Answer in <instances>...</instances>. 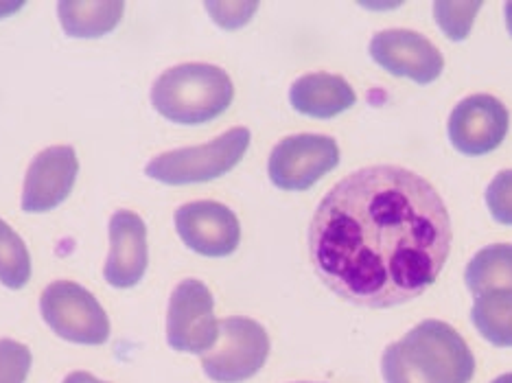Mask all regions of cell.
<instances>
[{
	"label": "cell",
	"mask_w": 512,
	"mask_h": 383,
	"mask_svg": "<svg viewBox=\"0 0 512 383\" xmlns=\"http://www.w3.org/2000/svg\"><path fill=\"white\" fill-rule=\"evenodd\" d=\"M31 272L27 243L5 219H0V283L7 289H22L31 281Z\"/></svg>",
	"instance_id": "ac0fdd59"
},
{
	"label": "cell",
	"mask_w": 512,
	"mask_h": 383,
	"mask_svg": "<svg viewBox=\"0 0 512 383\" xmlns=\"http://www.w3.org/2000/svg\"><path fill=\"white\" fill-rule=\"evenodd\" d=\"M219 338L215 318V300L197 278H186L169 298L167 309V344L178 353L204 355Z\"/></svg>",
	"instance_id": "ba28073f"
},
{
	"label": "cell",
	"mask_w": 512,
	"mask_h": 383,
	"mask_svg": "<svg viewBox=\"0 0 512 383\" xmlns=\"http://www.w3.org/2000/svg\"><path fill=\"white\" fill-rule=\"evenodd\" d=\"M368 51L386 73L407 77L421 86L434 84L445 68V60L436 46L421 33L407 29L377 33L370 40Z\"/></svg>",
	"instance_id": "7c38bea8"
},
{
	"label": "cell",
	"mask_w": 512,
	"mask_h": 383,
	"mask_svg": "<svg viewBox=\"0 0 512 383\" xmlns=\"http://www.w3.org/2000/svg\"><path fill=\"white\" fill-rule=\"evenodd\" d=\"M480 9L482 3H436L434 14L438 27L445 31V36L458 42L467 40L473 27V20Z\"/></svg>",
	"instance_id": "d6986e66"
},
{
	"label": "cell",
	"mask_w": 512,
	"mask_h": 383,
	"mask_svg": "<svg viewBox=\"0 0 512 383\" xmlns=\"http://www.w3.org/2000/svg\"><path fill=\"white\" fill-rule=\"evenodd\" d=\"M471 322L486 342L512 348V289H491L475 296Z\"/></svg>",
	"instance_id": "2e32d148"
},
{
	"label": "cell",
	"mask_w": 512,
	"mask_h": 383,
	"mask_svg": "<svg viewBox=\"0 0 512 383\" xmlns=\"http://www.w3.org/2000/svg\"><path fill=\"white\" fill-rule=\"evenodd\" d=\"M340 165V147L331 136L296 134L278 143L270 160L267 176L281 191H307Z\"/></svg>",
	"instance_id": "52a82bcc"
},
{
	"label": "cell",
	"mask_w": 512,
	"mask_h": 383,
	"mask_svg": "<svg viewBox=\"0 0 512 383\" xmlns=\"http://www.w3.org/2000/svg\"><path fill=\"white\" fill-rule=\"evenodd\" d=\"M256 3H206V11L224 29H239L252 20Z\"/></svg>",
	"instance_id": "603a6c76"
},
{
	"label": "cell",
	"mask_w": 512,
	"mask_h": 383,
	"mask_svg": "<svg viewBox=\"0 0 512 383\" xmlns=\"http://www.w3.org/2000/svg\"><path fill=\"white\" fill-rule=\"evenodd\" d=\"M493 383H512V373H506L502 377H497Z\"/></svg>",
	"instance_id": "4316f807"
},
{
	"label": "cell",
	"mask_w": 512,
	"mask_h": 383,
	"mask_svg": "<svg viewBox=\"0 0 512 383\" xmlns=\"http://www.w3.org/2000/svg\"><path fill=\"white\" fill-rule=\"evenodd\" d=\"M62 383H108V381H101L95 375L86 373V370H75V373L68 375Z\"/></svg>",
	"instance_id": "cb8c5ba5"
},
{
	"label": "cell",
	"mask_w": 512,
	"mask_h": 383,
	"mask_svg": "<svg viewBox=\"0 0 512 383\" xmlns=\"http://www.w3.org/2000/svg\"><path fill=\"white\" fill-rule=\"evenodd\" d=\"M289 103L302 116L327 121L351 110L357 103V95L351 84L340 75L311 73L294 81L289 88Z\"/></svg>",
	"instance_id": "5bb4252c"
},
{
	"label": "cell",
	"mask_w": 512,
	"mask_h": 383,
	"mask_svg": "<svg viewBox=\"0 0 512 383\" xmlns=\"http://www.w3.org/2000/svg\"><path fill=\"white\" fill-rule=\"evenodd\" d=\"M305 383H307V381H305Z\"/></svg>",
	"instance_id": "83f0119b"
},
{
	"label": "cell",
	"mask_w": 512,
	"mask_h": 383,
	"mask_svg": "<svg viewBox=\"0 0 512 383\" xmlns=\"http://www.w3.org/2000/svg\"><path fill=\"white\" fill-rule=\"evenodd\" d=\"M40 313L49 329L66 342L101 346L110 338L106 309L79 283H51L40 296Z\"/></svg>",
	"instance_id": "5b68a950"
},
{
	"label": "cell",
	"mask_w": 512,
	"mask_h": 383,
	"mask_svg": "<svg viewBox=\"0 0 512 383\" xmlns=\"http://www.w3.org/2000/svg\"><path fill=\"white\" fill-rule=\"evenodd\" d=\"M486 206L497 224L512 226V169L499 171L488 184Z\"/></svg>",
	"instance_id": "44dd1931"
},
{
	"label": "cell",
	"mask_w": 512,
	"mask_h": 383,
	"mask_svg": "<svg viewBox=\"0 0 512 383\" xmlns=\"http://www.w3.org/2000/svg\"><path fill=\"white\" fill-rule=\"evenodd\" d=\"M464 283L473 296L491 289H512V243H493L469 261Z\"/></svg>",
	"instance_id": "e0dca14e"
},
{
	"label": "cell",
	"mask_w": 512,
	"mask_h": 383,
	"mask_svg": "<svg viewBox=\"0 0 512 383\" xmlns=\"http://www.w3.org/2000/svg\"><path fill=\"white\" fill-rule=\"evenodd\" d=\"M508 127L510 114L502 101L491 95H471L453 108L447 134L456 152L480 158L504 143Z\"/></svg>",
	"instance_id": "9c48e42d"
},
{
	"label": "cell",
	"mask_w": 512,
	"mask_h": 383,
	"mask_svg": "<svg viewBox=\"0 0 512 383\" xmlns=\"http://www.w3.org/2000/svg\"><path fill=\"white\" fill-rule=\"evenodd\" d=\"M250 141L252 134L248 127H232L211 143L173 149V152L151 158L145 167V176L171 184V187L211 182L239 165L248 152Z\"/></svg>",
	"instance_id": "3957f363"
},
{
	"label": "cell",
	"mask_w": 512,
	"mask_h": 383,
	"mask_svg": "<svg viewBox=\"0 0 512 383\" xmlns=\"http://www.w3.org/2000/svg\"><path fill=\"white\" fill-rule=\"evenodd\" d=\"M110 254L103 276L116 289H130L143 281L149 263L147 226L134 211H116L108 224Z\"/></svg>",
	"instance_id": "4fadbf2b"
},
{
	"label": "cell",
	"mask_w": 512,
	"mask_h": 383,
	"mask_svg": "<svg viewBox=\"0 0 512 383\" xmlns=\"http://www.w3.org/2000/svg\"><path fill=\"white\" fill-rule=\"evenodd\" d=\"M22 7H25V3H0V18L14 16Z\"/></svg>",
	"instance_id": "d4e9b609"
},
{
	"label": "cell",
	"mask_w": 512,
	"mask_h": 383,
	"mask_svg": "<svg viewBox=\"0 0 512 383\" xmlns=\"http://www.w3.org/2000/svg\"><path fill=\"white\" fill-rule=\"evenodd\" d=\"M381 375L386 383H427L405 357L399 342L390 344L381 357Z\"/></svg>",
	"instance_id": "7402d4cb"
},
{
	"label": "cell",
	"mask_w": 512,
	"mask_h": 383,
	"mask_svg": "<svg viewBox=\"0 0 512 383\" xmlns=\"http://www.w3.org/2000/svg\"><path fill=\"white\" fill-rule=\"evenodd\" d=\"M504 11H506V27H508V33L512 36V3H506Z\"/></svg>",
	"instance_id": "484cf974"
},
{
	"label": "cell",
	"mask_w": 512,
	"mask_h": 383,
	"mask_svg": "<svg viewBox=\"0 0 512 383\" xmlns=\"http://www.w3.org/2000/svg\"><path fill=\"white\" fill-rule=\"evenodd\" d=\"M270 338L259 322L246 316L219 320V338L202 355V368L215 383H243L265 366Z\"/></svg>",
	"instance_id": "8992f818"
},
{
	"label": "cell",
	"mask_w": 512,
	"mask_h": 383,
	"mask_svg": "<svg viewBox=\"0 0 512 383\" xmlns=\"http://www.w3.org/2000/svg\"><path fill=\"white\" fill-rule=\"evenodd\" d=\"M79 173V158L73 147H46L31 160L22 187V211L29 215L49 213L71 195Z\"/></svg>",
	"instance_id": "8fae6325"
},
{
	"label": "cell",
	"mask_w": 512,
	"mask_h": 383,
	"mask_svg": "<svg viewBox=\"0 0 512 383\" xmlns=\"http://www.w3.org/2000/svg\"><path fill=\"white\" fill-rule=\"evenodd\" d=\"M235 86L226 71L213 64H180L162 73L151 86V103L176 125H204L224 114Z\"/></svg>",
	"instance_id": "7a4b0ae2"
},
{
	"label": "cell",
	"mask_w": 512,
	"mask_h": 383,
	"mask_svg": "<svg viewBox=\"0 0 512 383\" xmlns=\"http://www.w3.org/2000/svg\"><path fill=\"white\" fill-rule=\"evenodd\" d=\"M451 217L440 193L397 165L359 169L324 195L309 228L320 281L357 307L423 296L449 259Z\"/></svg>",
	"instance_id": "6da1fadb"
},
{
	"label": "cell",
	"mask_w": 512,
	"mask_h": 383,
	"mask_svg": "<svg viewBox=\"0 0 512 383\" xmlns=\"http://www.w3.org/2000/svg\"><path fill=\"white\" fill-rule=\"evenodd\" d=\"M405 357L427 383H471L475 357L447 322L425 320L399 342Z\"/></svg>",
	"instance_id": "277c9868"
},
{
	"label": "cell",
	"mask_w": 512,
	"mask_h": 383,
	"mask_svg": "<svg viewBox=\"0 0 512 383\" xmlns=\"http://www.w3.org/2000/svg\"><path fill=\"white\" fill-rule=\"evenodd\" d=\"M125 5L119 0L110 3H60L57 5V16H60L62 29L68 38L79 40H95L112 33L121 25Z\"/></svg>",
	"instance_id": "9a60e30c"
},
{
	"label": "cell",
	"mask_w": 512,
	"mask_h": 383,
	"mask_svg": "<svg viewBox=\"0 0 512 383\" xmlns=\"http://www.w3.org/2000/svg\"><path fill=\"white\" fill-rule=\"evenodd\" d=\"M176 230L189 250L208 259H224L239 248L241 224L226 204L200 200L176 211Z\"/></svg>",
	"instance_id": "30bf717a"
},
{
	"label": "cell",
	"mask_w": 512,
	"mask_h": 383,
	"mask_svg": "<svg viewBox=\"0 0 512 383\" xmlns=\"http://www.w3.org/2000/svg\"><path fill=\"white\" fill-rule=\"evenodd\" d=\"M33 355L27 344L0 340V383H25L31 373Z\"/></svg>",
	"instance_id": "ffe728a7"
}]
</instances>
